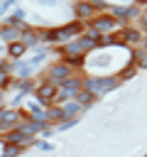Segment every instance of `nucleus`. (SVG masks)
I'll list each match as a JSON object with an SVG mask.
<instances>
[{
    "instance_id": "f257e3e1",
    "label": "nucleus",
    "mask_w": 147,
    "mask_h": 157,
    "mask_svg": "<svg viewBox=\"0 0 147 157\" xmlns=\"http://www.w3.org/2000/svg\"><path fill=\"white\" fill-rule=\"evenodd\" d=\"M120 86V78H118V74L115 76H86L83 74V88L86 91H91L93 96H105L108 91H113V88H118Z\"/></svg>"
},
{
    "instance_id": "f03ea898",
    "label": "nucleus",
    "mask_w": 147,
    "mask_h": 157,
    "mask_svg": "<svg viewBox=\"0 0 147 157\" xmlns=\"http://www.w3.org/2000/svg\"><path fill=\"white\" fill-rule=\"evenodd\" d=\"M71 76H76V71H74L66 61H51V64L44 69V74H42V78L49 81V83H54L56 88H59L64 81H69Z\"/></svg>"
},
{
    "instance_id": "7ed1b4c3",
    "label": "nucleus",
    "mask_w": 147,
    "mask_h": 157,
    "mask_svg": "<svg viewBox=\"0 0 147 157\" xmlns=\"http://www.w3.org/2000/svg\"><path fill=\"white\" fill-rule=\"evenodd\" d=\"M108 15L118 20L120 27H130L132 20H140L142 15V7L135 2V5H108Z\"/></svg>"
},
{
    "instance_id": "20e7f679",
    "label": "nucleus",
    "mask_w": 147,
    "mask_h": 157,
    "mask_svg": "<svg viewBox=\"0 0 147 157\" xmlns=\"http://www.w3.org/2000/svg\"><path fill=\"white\" fill-rule=\"evenodd\" d=\"M86 27H88V29H93L96 34H100V37H110V34H115L118 29H123V27L118 25V20H115V17H110L108 12L96 15V17H93Z\"/></svg>"
},
{
    "instance_id": "39448f33",
    "label": "nucleus",
    "mask_w": 147,
    "mask_h": 157,
    "mask_svg": "<svg viewBox=\"0 0 147 157\" xmlns=\"http://www.w3.org/2000/svg\"><path fill=\"white\" fill-rule=\"evenodd\" d=\"M56 96H59V88L39 76V81H37V91H34V101H37L39 105H44V108H51L54 101H56Z\"/></svg>"
},
{
    "instance_id": "423d86ee",
    "label": "nucleus",
    "mask_w": 147,
    "mask_h": 157,
    "mask_svg": "<svg viewBox=\"0 0 147 157\" xmlns=\"http://www.w3.org/2000/svg\"><path fill=\"white\" fill-rule=\"evenodd\" d=\"M2 140H5L7 145H15V147H22V150H24V147H32V145L37 142L34 137H29V135H24L22 130H12V132H10V135H5Z\"/></svg>"
},
{
    "instance_id": "0eeeda50",
    "label": "nucleus",
    "mask_w": 147,
    "mask_h": 157,
    "mask_svg": "<svg viewBox=\"0 0 147 157\" xmlns=\"http://www.w3.org/2000/svg\"><path fill=\"white\" fill-rule=\"evenodd\" d=\"M22 32H24V29L7 27V25H2V22H0V39L5 42V47H7V44H12V42H20V39H22Z\"/></svg>"
},
{
    "instance_id": "6e6552de",
    "label": "nucleus",
    "mask_w": 147,
    "mask_h": 157,
    "mask_svg": "<svg viewBox=\"0 0 147 157\" xmlns=\"http://www.w3.org/2000/svg\"><path fill=\"white\" fill-rule=\"evenodd\" d=\"M27 52H29V47H27L24 42H12V44H7V59H10V61H22V59L27 56Z\"/></svg>"
},
{
    "instance_id": "1a4fd4ad",
    "label": "nucleus",
    "mask_w": 147,
    "mask_h": 157,
    "mask_svg": "<svg viewBox=\"0 0 147 157\" xmlns=\"http://www.w3.org/2000/svg\"><path fill=\"white\" fill-rule=\"evenodd\" d=\"M59 108L64 110V118H66V120H78V115H81V113H86V110L81 108V103H78V101H66V103H61Z\"/></svg>"
},
{
    "instance_id": "9d476101",
    "label": "nucleus",
    "mask_w": 147,
    "mask_h": 157,
    "mask_svg": "<svg viewBox=\"0 0 147 157\" xmlns=\"http://www.w3.org/2000/svg\"><path fill=\"white\" fill-rule=\"evenodd\" d=\"M20 42H24L29 49H39L42 47V39H39V29H34V27H27L24 32H22V39Z\"/></svg>"
},
{
    "instance_id": "9b49d317",
    "label": "nucleus",
    "mask_w": 147,
    "mask_h": 157,
    "mask_svg": "<svg viewBox=\"0 0 147 157\" xmlns=\"http://www.w3.org/2000/svg\"><path fill=\"white\" fill-rule=\"evenodd\" d=\"M76 101L81 103V108H83V110H88L91 105H96V101H98V96H93L91 91H86V88H83V91H81V93L76 96Z\"/></svg>"
},
{
    "instance_id": "f8f14e48",
    "label": "nucleus",
    "mask_w": 147,
    "mask_h": 157,
    "mask_svg": "<svg viewBox=\"0 0 147 157\" xmlns=\"http://www.w3.org/2000/svg\"><path fill=\"white\" fill-rule=\"evenodd\" d=\"M34 147H37V150H42V152H51V145H49V142H44V140L34 142Z\"/></svg>"
},
{
    "instance_id": "ddd939ff",
    "label": "nucleus",
    "mask_w": 147,
    "mask_h": 157,
    "mask_svg": "<svg viewBox=\"0 0 147 157\" xmlns=\"http://www.w3.org/2000/svg\"><path fill=\"white\" fill-rule=\"evenodd\" d=\"M10 7H12V0H10V2H2V5H0V15H2L5 10H10Z\"/></svg>"
},
{
    "instance_id": "4468645a",
    "label": "nucleus",
    "mask_w": 147,
    "mask_h": 157,
    "mask_svg": "<svg viewBox=\"0 0 147 157\" xmlns=\"http://www.w3.org/2000/svg\"><path fill=\"white\" fill-rule=\"evenodd\" d=\"M0 52H5V54H7V47H2V44H0Z\"/></svg>"
}]
</instances>
